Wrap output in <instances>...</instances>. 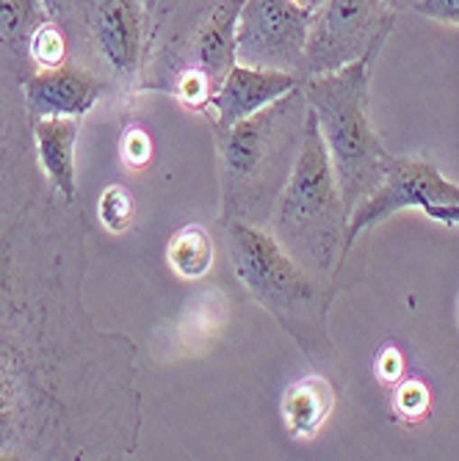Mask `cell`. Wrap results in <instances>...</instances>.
<instances>
[{
  "label": "cell",
  "mask_w": 459,
  "mask_h": 461,
  "mask_svg": "<svg viewBox=\"0 0 459 461\" xmlns=\"http://www.w3.org/2000/svg\"><path fill=\"white\" fill-rule=\"evenodd\" d=\"M87 219L28 155L0 180V461L131 458L139 348L83 307Z\"/></svg>",
  "instance_id": "1"
},
{
  "label": "cell",
  "mask_w": 459,
  "mask_h": 461,
  "mask_svg": "<svg viewBox=\"0 0 459 461\" xmlns=\"http://www.w3.org/2000/svg\"><path fill=\"white\" fill-rule=\"evenodd\" d=\"M227 266L235 282L255 304H261L297 340L305 359L335 382L341 375V354L329 334V307L341 282L308 274L266 227L225 221Z\"/></svg>",
  "instance_id": "2"
},
{
  "label": "cell",
  "mask_w": 459,
  "mask_h": 461,
  "mask_svg": "<svg viewBox=\"0 0 459 461\" xmlns=\"http://www.w3.org/2000/svg\"><path fill=\"white\" fill-rule=\"evenodd\" d=\"M241 6L243 0H158L136 92H166L191 111H207L235 64Z\"/></svg>",
  "instance_id": "3"
},
{
  "label": "cell",
  "mask_w": 459,
  "mask_h": 461,
  "mask_svg": "<svg viewBox=\"0 0 459 461\" xmlns=\"http://www.w3.org/2000/svg\"><path fill=\"white\" fill-rule=\"evenodd\" d=\"M305 122L308 100L299 86L233 128L214 131L222 183L219 224L269 227L277 196L302 149Z\"/></svg>",
  "instance_id": "4"
},
{
  "label": "cell",
  "mask_w": 459,
  "mask_h": 461,
  "mask_svg": "<svg viewBox=\"0 0 459 461\" xmlns=\"http://www.w3.org/2000/svg\"><path fill=\"white\" fill-rule=\"evenodd\" d=\"M346 224L349 213L341 188L318 133L316 116L308 108L302 149L288 183L282 185L269 219V232L308 274L341 282L346 266Z\"/></svg>",
  "instance_id": "5"
},
{
  "label": "cell",
  "mask_w": 459,
  "mask_h": 461,
  "mask_svg": "<svg viewBox=\"0 0 459 461\" xmlns=\"http://www.w3.org/2000/svg\"><path fill=\"white\" fill-rule=\"evenodd\" d=\"M382 48L368 50L363 59L302 80L310 113L316 116L332 172H335L346 213L380 185L390 152L368 119V83L371 67Z\"/></svg>",
  "instance_id": "6"
},
{
  "label": "cell",
  "mask_w": 459,
  "mask_h": 461,
  "mask_svg": "<svg viewBox=\"0 0 459 461\" xmlns=\"http://www.w3.org/2000/svg\"><path fill=\"white\" fill-rule=\"evenodd\" d=\"M53 17L69 36V61L108 89L136 92L152 45L150 0H59Z\"/></svg>",
  "instance_id": "7"
},
{
  "label": "cell",
  "mask_w": 459,
  "mask_h": 461,
  "mask_svg": "<svg viewBox=\"0 0 459 461\" xmlns=\"http://www.w3.org/2000/svg\"><path fill=\"white\" fill-rule=\"evenodd\" d=\"M404 207H418V211H424V216L440 224L459 227V185L445 180L437 169V163L429 158L393 155L380 185L368 196H363L349 213L346 258L371 227H377L380 221L404 211Z\"/></svg>",
  "instance_id": "8"
},
{
  "label": "cell",
  "mask_w": 459,
  "mask_h": 461,
  "mask_svg": "<svg viewBox=\"0 0 459 461\" xmlns=\"http://www.w3.org/2000/svg\"><path fill=\"white\" fill-rule=\"evenodd\" d=\"M393 23L388 0H324L310 17L305 77L335 72L382 48Z\"/></svg>",
  "instance_id": "9"
},
{
  "label": "cell",
  "mask_w": 459,
  "mask_h": 461,
  "mask_svg": "<svg viewBox=\"0 0 459 461\" xmlns=\"http://www.w3.org/2000/svg\"><path fill=\"white\" fill-rule=\"evenodd\" d=\"M310 17L294 0H243L235 28V61L294 72L305 80Z\"/></svg>",
  "instance_id": "10"
},
{
  "label": "cell",
  "mask_w": 459,
  "mask_h": 461,
  "mask_svg": "<svg viewBox=\"0 0 459 461\" xmlns=\"http://www.w3.org/2000/svg\"><path fill=\"white\" fill-rule=\"evenodd\" d=\"M108 92V83L80 64H61L53 69H33L23 77V100L28 122L48 116H87Z\"/></svg>",
  "instance_id": "11"
},
{
  "label": "cell",
  "mask_w": 459,
  "mask_h": 461,
  "mask_svg": "<svg viewBox=\"0 0 459 461\" xmlns=\"http://www.w3.org/2000/svg\"><path fill=\"white\" fill-rule=\"evenodd\" d=\"M299 86L302 77L294 72L261 69L235 61L233 69L225 75L222 86L216 89L211 105H207V113L214 116V131L233 128V124L269 108L271 103H277L280 97L290 95Z\"/></svg>",
  "instance_id": "12"
},
{
  "label": "cell",
  "mask_w": 459,
  "mask_h": 461,
  "mask_svg": "<svg viewBox=\"0 0 459 461\" xmlns=\"http://www.w3.org/2000/svg\"><path fill=\"white\" fill-rule=\"evenodd\" d=\"M78 136H80L78 116H48L31 124L39 169L67 202H78V169H75Z\"/></svg>",
  "instance_id": "13"
},
{
  "label": "cell",
  "mask_w": 459,
  "mask_h": 461,
  "mask_svg": "<svg viewBox=\"0 0 459 461\" xmlns=\"http://www.w3.org/2000/svg\"><path fill=\"white\" fill-rule=\"evenodd\" d=\"M332 409H335V382L324 373L305 375L282 395V420L294 439L316 437Z\"/></svg>",
  "instance_id": "14"
},
{
  "label": "cell",
  "mask_w": 459,
  "mask_h": 461,
  "mask_svg": "<svg viewBox=\"0 0 459 461\" xmlns=\"http://www.w3.org/2000/svg\"><path fill=\"white\" fill-rule=\"evenodd\" d=\"M41 0H0V67L25 77L31 67L28 41L41 20H48Z\"/></svg>",
  "instance_id": "15"
},
{
  "label": "cell",
  "mask_w": 459,
  "mask_h": 461,
  "mask_svg": "<svg viewBox=\"0 0 459 461\" xmlns=\"http://www.w3.org/2000/svg\"><path fill=\"white\" fill-rule=\"evenodd\" d=\"M166 263L180 279H202L214 266V240L205 227L186 224L166 243Z\"/></svg>",
  "instance_id": "16"
},
{
  "label": "cell",
  "mask_w": 459,
  "mask_h": 461,
  "mask_svg": "<svg viewBox=\"0 0 459 461\" xmlns=\"http://www.w3.org/2000/svg\"><path fill=\"white\" fill-rule=\"evenodd\" d=\"M28 56L33 69H53L69 61V36L56 17H48L36 25L28 41Z\"/></svg>",
  "instance_id": "17"
},
{
  "label": "cell",
  "mask_w": 459,
  "mask_h": 461,
  "mask_svg": "<svg viewBox=\"0 0 459 461\" xmlns=\"http://www.w3.org/2000/svg\"><path fill=\"white\" fill-rule=\"evenodd\" d=\"M133 213H136V202L128 188L119 183L103 188V194L97 199V216L111 235H119L128 230L133 221Z\"/></svg>",
  "instance_id": "18"
},
{
  "label": "cell",
  "mask_w": 459,
  "mask_h": 461,
  "mask_svg": "<svg viewBox=\"0 0 459 461\" xmlns=\"http://www.w3.org/2000/svg\"><path fill=\"white\" fill-rule=\"evenodd\" d=\"M429 403H432V395H429L427 384L418 379L401 382L393 393V411L399 417H404L407 423H415V420H421V417H427Z\"/></svg>",
  "instance_id": "19"
},
{
  "label": "cell",
  "mask_w": 459,
  "mask_h": 461,
  "mask_svg": "<svg viewBox=\"0 0 459 461\" xmlns=\"http://www.w3.org/2000/svg\"><path fill=\"white\" fill-rule=\"evenodd\" d=\"M119 155L128 169H142V166H147V160L152 155V141H150L147 131L139 128V124H131L119 139Z\"/></svg>",
  "instance_id": "20"
},
{
  "label": "cell",
  "mask_w": 459,
  "mask_h": 461,
  "mask_svg": "<svg viewBox=\"0 0 459 461\" xmlns=\"http://www.w3.org/2000/svg\"><path fill=\"white\" fill-rule=\"evenodd\" d=\"M404 357L396 346H385L380 348L377 359H373V373H377L380 384H396L404 379Z\"/></svg>",
  "instance_id": "21"
},
{
  "label": "cell",
  "mask_w": 459,
  "mask_h": 461,
  "mask_svg": "<svg viewBox=\"0 0 459 461\" xmlns=\"http://www.w3.org/2000/svg\"><path fill=\"white\" fill-rule=\"evenodd\" d=\"M409 9L445 25H459V0H412Z\"/></svg>",
  "instance_id": "22"
},
{
  "label": "cell",
  "mask_w": 459,
  "mask_h": 461,
  "mask_svg": "<svg viewBox=\"0 0 459 461\" xmlns=\"http://www.w3.org/2000/svg\"><path fill=\"white\" fill-rule=\"evenodd\" d=\"M294 4H297V6H302L305 12H310V14H313V12H316L321 4H324V0H294Z\"/></svg>",
  "instance_id": "23"
},
{
  "label": "cell",
  "mask_w": 459,
  "mask_h": 461,
  "mask_svg": "<svg viewBox=\"0 0 459 461\" xmlns=\"http://www.w3.org/2000/svg\"><path fill=\"white\" fill-rule=\"evenodd\" d=\"M412 4V0H388V6L393 9V12H401V9H407Z\"/></svg>",
  "instance_id": "24"
},
{
  "label": "cell",
  "mask_w": 459,
  "mask_h": 461,
  "mask_svg": "<svg viewBox=\"0 0 459 461\" xmlns=\"http://www.w3.org/2000/svg\"><path fill=\"white\" fill-rule=\"evenodd\" d=\"M45 4V9H48V14L53 17V12H56V6H59V0H41Z\"/></svg>",
  "instance_id": "25"
},
{
  "label": "cell",
  "mask_w": 459,
  "mask_h": 461,
  "mask_svg": "<svg viewBox=\"0 0 459 461\" xmlns=\"http://www.w3.org/2000/svg\"><path fill=\"white\" fill-rule=\"evenodd\" d=\"M150 6H152V12L158 9V0H150Z\"/></svg>",
  "instance_id": "26"
},
{
  "label": "cell",
  "mask_w": 459,
  "mask_h": 461,
  "mask_svg": "<svg viewBox=\"0 0 459 461\" xmlns=\"http://www.w3.org/2000/svg\"><path fill=\"white\" fill-rule=\"evenodd\" d=\"M456 321H459V304H456Z\"/></svg>",
  "instance_id": "27"
}]
</instances>
